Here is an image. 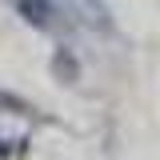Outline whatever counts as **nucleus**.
<instances>
[{"mask_svg": "<svg viewBox=\"0 0 160 160\" xmlns=\"http://www.w3.org/2000/svg\"><path fill=\"white\" fill-rule=\"evenodd\" d=\"M12 8H16L20 20H28L32 28H40V32L60 28V16H64V8H60L56 0H12Z\"/></svg>", "mask_w": 160, "mask_h": 160, "instance_id": "nucleus-1", "label": "nucleus"}, {"mask_svg": "<svg viewBox=\"0 0 160 160\" xmlns=\"http://www.w3.org/2000/svg\"><path fill=\"white\" fill-rule=\"evenodd\" d=\"M64 12L72 20H80V24H88V28H96V32H108L112 28L104 0H64Z\"/></svg>", "mask_w": 160, "mask_h": 160, "instance_id": "nucleus-2", "label": "nucleus"}]
</instances>
